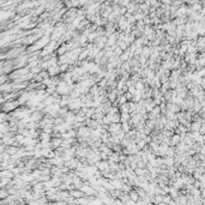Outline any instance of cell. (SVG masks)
I'll use <instances>...</instances> for the list:
<instances>
[{
	"mask_svg": "<svg viewBox=\"0 0 205 205\" xmlns=\"http://www.w3.org/2000/svg\"><path fill=\"white\" fill-rule=\"evenodd\" d=\"M110 183H112V186L115 187V188H122V182L120 181V180H118V179H113L112 181H110Z\"/></svg>",
	"mask_w": 205,
	"mask_h": 205,
	"instance_id": "cell-1",
	"label": "cell"
},
{
	"mask_svg": "<svg viewBox=\"0 0 205 205\" xmlns=\"http://www.w3.org/2000/svg\"><path fill=\"white\" fill-rule=\"evenodd\" d=\"M139 198H140V197H139V194H138V192H134V191L130 192V199H131V200H133V201H136L137 203V200H138Z\"/></svg>",
	"mask_w": 205,
	"mask_h": 205,
	"instance_id": "cell-2",
	"label": "cell"
},
{
	"mask_svg": "<svg viewBox=\"0 0 205 205\" xmlns=\"http://www.w3.org/2000/svg\"><path fill=\"white\" fill-rule=\"evenodd\" d=\"M70 196L73 197V198H76L77 197L78 199H80V197L84 196V193H83L82 191H71V193H70Z\"/></svg>",
	"mask_w": 205,
	"mask_h": 205,
	"instance_id": "cell-3",
	"label": "cell"
},
{
	"mask_svg": "<svg viewBox=\"0 0 205 205\" xmlns=\"http://www.w3.org/2000/svg\"><path fill=\"white\" fill-rule=\"evenodd\" d=\"M108 167V164L106 163V162H100V163H97V168L100 169H106Z\"/></svg>",
	"mask_w": 205,
	"mask_h": 205,
	"instance_id": "cell-4",
	"label": "cell"
},
{
	"mask_svg": "<svg viewBox=\"0 0 205 205\" xmlns=\"http://www.w3.org/2000/svg\"><path fill=\"white\" fill-rule=\"evenodd\" d=\"M7 194H9V193H6V191H5V190H3V191H1V198H3V199H4Z\"/></svg>",
	"mask_w": 205,
	"mask_h": 205,
	"instance_id": "cell-5",
	"label": "cell"
}]
</instances>
